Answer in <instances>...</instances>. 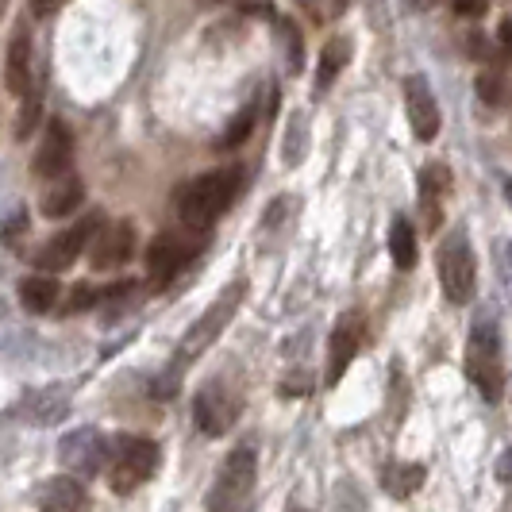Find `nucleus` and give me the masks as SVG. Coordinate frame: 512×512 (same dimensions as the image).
I'll use <instances>...</instances> for the list:
<instances>
[{"instance_id":"24","label":"nucleus","mask_w":512,"mask_h":512,"mask_svg":"<svg viewBox=\"0 0 512 512\" xmlns=\"http://www.w3.org/2000/svg\"><path fill=\"white\" fill-rule=\"evenodd\" d=\"M478 97L489 108H505L509 104V77H505V70H482L478 74Z\"/></svg>"},{"instance_id":"5","label":"nucleus","mask_w":512,"mask_h":512,"mask_svg":"<svg viewBox=\"0 0 512 512\" xmlns=\"http://www.w3.org/2000/svg\"><path fill=\"white\" fill-rule=\"evenodd\" d=\"M158 470V443L147 436H120L108 447V486L112 493L128 497Z\"/></svg>"},{"instance_id":"29","label":"nucleus","mask_w":512,"mask_h":512,"mask_svg":"<svg viewBox=\"0 0 512 512\" xmlns=\"http://www.w3.org/2000/svg\"><path fill=\"white\" fill-rule=\"evenodd\" d=\"M24 228H27V216H24V212H16V220L4 228V235H0V239H4V243H16V231H24Z\"/></svg>"},{"instance_id":"2","label":"nucleus","mask_w":512,"mask_h":512,"mask_svg":"<svg viewBox=\"0 0 512 512\" xmlns=\"http://www.w3.org/2000/svg\"><path fill=\"white\" fill-rule=\"evenodd\" d=\"M243 293H247V282H231L228 289L208 305V312H201V316L185 328V335H181V343H178V355H174V374H181L185 366H193V362L201 359L208 347L220 339V332L228 328L231 316L243 305Z\"/></svg>"},{"instance_id":"19","label":"nucleus","mask_w":512,"mask_h":512,"mask_svg":"<svg viewBox=\"0 0 512 512\" xmlns=\"http://www.w3.org/2000/svg\"><path fill=\"white\" fill-rule=\"evenodd\" d=\"M66 409H70L66 389H31L20 401V412L31 424H54L58 416H66Z\"/></svg>"},{"instance_id":"34","label":"nucleus","mask_w":512,"mask_h":512,"mask_svg":"<svg viewBox=\"0 0 512 512\" xmlns=\"http://www.w3.org/2000/svg\"><path fill=\"white\" fill-rule=\"evenodd\" d=\"M4 4H8V0H0V12H4Z\"/></svg>"},{"instance_id":"14","label":"nucleus","mask_w":512,"mask_h":512,"mask_svg":"<svg viewBox=\"0 0 512 512\" xmlns=\"http://www.w3.org/2000/svg\"><path fill=\"white\" fill-rule=\"evenodd\" d=\"M135 251V228H131L128 220H120V224H108L93 235V266L97 270H112V266H124Z\"/></svg>"},{"instance_id":"7","label":"nucleus","mask_w":512,"mask_h":512,"mask_svg":"<svg viewBox=\"0 0 512 512\" xmlns=\"http://www.w3.org/2000/svg\"><path fill=\"white\" fill-rule=\"evenodd\" d=\"M205 247H208V235L197 228L181 231V235L178 231L154 235V243L147 247V278H151L154 285H170L178 278L181 266H189Z\"/></svg>"},{"instance_id":"11","label":"nucleus","mask_w":512,"mask_h":512,"mask_svg":"<svg viewBox=\"0 0 512 512\" xmlns=\"http://www.w3.org/2000/svg\"><path fill=\"white\" fill-rule=\"evenodd\" d=\"M362 328H366V320H362L359 312H343L339 320H335L332 328V339H328V370H324V382L335 385L343 374H347V366L355 362L362 347Z\"/></svg>"},{"instance_id":"20","label":"nucleus","mask_w":512,"mask_h":512,"mask_svg":"<svg viewBox=\"0 0 512 512\" xmlns=\"http://www.w3.org/2000/svg\"><path fill=\"white\" fill-rule=\"evenodd\" d=\"M424 478H428V470H424L420 462H393V466H385L382 486L389 497L405 501V497H412L416 489L424 486Z\"/></svg>"},{"instance_id":"17","label":"nucleus","mask_w":512,"mask_h":512,"mask_svg":"<svg viewBox=\"0 0 512 512\" xmlns=\"http://www.w3.org/2000/svg\"><path fill=\"white\" fill-rule=\"evenodd\" d=\"M4 85H8V93H16V97H24L27 89H31V35H27L24 24L16 27V31H12V39H8Z\"/></svg>"},{"instance_id":"32","label":"nucleus","mask_w":512,"mask_h":512,"mask_svg":"<svg viewBox=\"0 0 512 512\" xmlns=\"http://www.w3.org/2000/svg\"><path fill=\"white\" fill-rule=\"evenodd\" d=\"M301 4H308V8H316V0H301Z\"/></svg>"},{"instance_id":"16","label":"nucleus","mask_w":512,"mask_h":512,"mask_svg":"<svg viewBox=\"0 0 512 512\" xmlns=\"http://www.w3.org/2000/svg\"><path fill=\"white\" fill-rule=\"evenodd\" d=\"M35 505H39V512H85L89 497H85L81 482L58 474V478H47L43 486L35 489Z\"/></svg>"},{"instance_id":"23","label":"nucleus","mask_w":512,"mask_h":512,"mask_svg":"<svg viewBox=\"0 0 512 512\" xmlns=\"http://www.w3.org/2000/svg\"><path fill=\"white\" fill-rule=\"evenodd\" d=\"M351 62V43L347 39H332L324 54H320V70H316V93H328L335 77L343 74V66Z\"/></svg>"},{"instance_id":"10","label":"nucleus","mask_w":512,"mask_h":512,"mask_svg":"<svg viewBox=\"0 0 512 512\" xmlns=\"http://www.w3.org/2000/svg\"><path fill=\"white\" fill-rule=\"evenodd\" d=\"M58 459L77 478H93V474H101L104 462H108V443H104L97 428H74L70 436H62V443H58Z\"/></svg>"},{"instance_id":"21","label":"nucleus","mask_w":512,"mask_h":512,"mask_svg":"<svg viewBox=\"0 0 512 512\" xmlns=\"http://www.w3.org/2000/svg\"><path fill=\"white\" fill-rule=\"evenodd\" d=\"M58 297H62V289H58V282H54L51 274H35V278L20 282V305L27 312H51L58 305Z\"/></svg>"},{"instance_id":"15","label":"nucleus","mask_w":512,"mask_h":512,"mask_svg":"<svg viewBox=\"0 0 512 512\" xmlns=\"http://www.w3.org/2000/svg\"><path fill=\"white\" fill-rule=\"evenodd\" d=\"M447 193H451V170H447L443 162H428V166L420 170V212H428V216H424V228L428 231L439 228Z\"/></svg>"},{"instance_id":"22","label":"nucleus","mask_w":512,"mask_h":512,"mask_svg":"<svg viewBox=\"0 0 512 512\" xmlns=\"http://www.w3.org/2000/svg\"><path fill=\"white\" fill-rule=\"evenodd\" d=\"M389 255H393V266L397 270H412L416 266V255H420V243H416V231L405 216H397L389 224Z\"/></svg>"},{"instance_id":"26","label":"nucleus","mask_w":512,"mask_h":512,"mask_svg":"<svg viewBox=\"0 0 512 512\" xmlns=\"http://www.w3.org/2000/svg\"><path fill=\"white\" fill-rule=\"evenodd\" d=\"M251 128H255V108H243L235 120L228 124V131L220 135V151H231V147H239L247 135H251Z\"/></svg>"},{"instance_id":"4","label":"nucleus","mask_w":512,"mask_h":512,"mask_svg":"<svg viewBox=\"0 0 512 512\" xmlns=\"http://www.w3.org/2000/svg\"><path fill=\"white\" fill-rule=\"evenodd\" d=\"M436 266H439V285L447 293L451 305H470L474 293H478V258H474V247L466 239V231H451L436 251Z\"/></svg>"},{"instance_id":"3","label":"nucleus","mask_w":512,"mask_h":512,"mask_svg":"<svg viewBox=\"0 0 512 512\" xmlns=\"http://www.w3.org/2000/svg\"><path fill=\"white\" fill-rule=\"evenodd\" d=\"M255 478H258L255 447L243 443V447H235L228 455V462L220 466V474H216V482H212V489H208V497H205V509L239 512L251 501V493H255Z\"/></svg>"},{"instance_id":"6","label":"nucleus","mask_w":512,"mask_h":512,"mask_svg":"<svg viewBox=\"0 0 512 512\" xmlns=\"http://www.w3.org/2000/svg\"><path fill=\"white\" fill-rule=\"evenodd\" d=\"M466 374L478 385V393L486 401H501L505 393V362H501V339L489 320H478L470 343H466Z\"/></svg>"},{"instance_id":"31","label":"nucleus","mask_w":512,"mask_h":512,"mask_svg":"<svg viewBox=\"0 0 512 512\" xmlns=\"http://www.w3.org/2000/svg\"><path fill=\"white\" fill-rule=\"evenodd\" d=\"M497 39H501V51H509V47H512V24H509V20L501 24V31H497Z\"/></svg>"},{"instance_id":"33","label":"nucleus","mask_w":512,"mask_h":512,"mask_svg":"<svg viewBox=\"0 0 512 512\" xmlns=\"http://www.w3.org/2000/svg\"><path fill=\"white\" fill-rule=\"evenodd\" d=\"M197 4H220V0H197Z\"/></svg>"},{"instance_id":"35","label":"nucleus","mask_w":512,"mask_h":512,"mask_svg":"<svg viewBox=\"0 0 512 512\" xmlns=\"http://www.w3.org/2000/svg\"><path fill=\"white\" fill-rule=\"evenodd\" d=\"M297 512H305V509H297Z\"/></svg>"},{"instance_id":"1","label":"nucleus","mask_w":512,"mask_h":512,"mask_svg":"<svg viewBox=\"0 0 512 512\" xmlns=\"http://www.w3.org/2000/svg\"><path fill=\"white\" fill-rule=\"evenodd\" d=\"M239 185H243V170L239 166H228V170H216V174L189 181L178 197V212L181 220H185V228H197V231L212 228L231 208Z\"/></svg>"},{"instance_id":"30","label":"nucleus","mask_w":512,"mask_h":512,"mask_svg":"<svg viewBox=\"0 0 512 512\" xmlns=\"http://www.w3.org/2000/svg\"><path fill=\"white\" fill-rule=\"evenodd\" d=\"M58 4H62V0H31V12H35L39 20H47V16H54Z\"/></svg>"},{"instance_id":"28","label":"nucleus","mask_w":512,"mask_h":512,"mask_svg":"<svg viewBox=\"0 0 512 512\" xmlns=\"http://www.w3.org/2000/svg\"><path fill=\"white\" fill-rule=\"evenodd\" d=\"M89 305H97V289H93V285H77L74 297L66 301L70 312H81V308H89Z\"/></svg>"},{"instance_id":"25","label":"nucleus","mask_w":512,"mask_h":512,"mask_svg":"<svg viewBox=\"0 0 512 512\" xmlns=\"http://www.w3.org/2000/svg\"><path fill=\"white\" fill-rule=\"evenodd\" d=\"M39 116H43V97H39V89H27L24 108H20V120H16V139H20V143H24L27 135L35 131Z\"/></svg>"},{"instance_id":"12","label":"nucleus","mask_w":512,"mask_h":512,"mask_svg":"<svg viewBox=\"0 0 512 512\" xmlns=\"http://www.w3.org/2000/svg\"><path fill=\"white\" fill-rule=\"evenodd\" d=\"M74 166V131L66 128L62 120H51L47 131H43V143L31 158V170L35 178H58Z\"/></svg>"},{"instance_id":"27","label":"nucleus","mask_w":512,"mask_h":512,"mask_svg":"<svg viewBox=\"0 0 512 512\" xmlns=\"http://www.w3.org/2000/svg\"><path fill=\"white\" fill-rule=\"evenodd\" d=\"M451 8L466 16V20H478V16H486L489 12V0H451Z\"/></svg>"},{"instance_id":"13","label":"nucleus","mask_w":512,"mask_h":512,"mask_svg":"<svg viewBox=\"0 0 512 512\" xmlns=\"http://www.w3.org/2000/svg\"><path fill=\"white\" fill-rule=\"evenodd\" d=\"M405 108H409L412 135H416L420 143H432L439 135V104H436L432 85H428L424 77H409V81H405Z\"/></svg>"},{"instance_id":"8","label":"nucleus","mask_w":512,"mask_h":512,"mask_svg":"<svg viewBox=\"0 0 512 512\" xmlns=\"http://www.w3.org/2000/svg\"><path fill=\"white\" fill-rule=\"evenodd\" d=\"M239 412H243V397H239L228 382H208L205 389L197 393V401H193L197 428L212 439L228 436L231 424L239 420Z\"/></svg>"},{"instance_id":"18","label":"nucleus","mask_w":512,"mask_h":512,"mask_svg":"<svg viewBox=\"0 0 512 512\" xmlns=\"http://www.w3.org/2000/svg\"><path fill=\"white\" fill-rule=\"evenodd\" d=\"M54 185L43 193V216H51V220H58V216H70L77 205H85V185H81V178L77 174H58V178H51Z\"/></svg>"},{"instance_id":"9","label":"nucleus","mask_w":512,"mask_h":512,"mask_svg":"<svg viewBox=\"0 0 512 512\" xmlns=\"http://www.w3.org/2000/svg\"><path fill=\"white\" fill-rule=\"evenodd\" d=\"M101 224H104V220L93 212V216H85V220H81V224H74L70 231L54 235L51 243H47V247L35 255V266H39L43 274H62V270H70V266L77 262V255H81V251L93 243V235L101 231Z\"/></svg>"}]
</instances>
